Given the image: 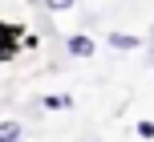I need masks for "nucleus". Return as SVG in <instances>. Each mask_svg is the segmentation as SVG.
<instances>
[{"mask_svg": "<svg viewBox=\"0 0 154 142\" xmlns=\"http://www.w3.org/2000/svg\"><path fill=\"white\" fill-rule=\"evenodd\" d=\"M20 37H24L20 24H4L0 20V61H12L20 53Z\"/></svg>", "mask_w": 154, "mask_h": 142, "instance_id": "obj_1", "label": "nucleus"}, {"mask_svg": "<svg viewBox=\"0 0 154 142\" xmlns=\"http://www.w3.org/2000/svg\"><path fill=\"white\" fill-rule=\"evenodd\" d=\"M65 53L77 57V61H85V57H93V53H97V41H93V37H85V32H69V37H65Z\"/></svg>", "mask_w": 154, "mask_h": 142, "instance_id": "obj_2", "label": "nucleus"}, {"mask_svg": "<svg viewBox=\"0 0 154 142\" xmlns=\"http://www.w3.org/2000/svg\"><path fill=\"white\" fill-rule=\"evenodd\" d=\"M106 45L118 49V53H134V49H142V37H134V32H122V29H118V32H109V37H106Z\"/></svg>", "mask_w": 154, "mask_h": 142, "instance_id": "obj_3", "label": "nucleus"}, {"mask_svg": "<svg viewBox=\"0 0 154 142\" xmlns=\"http://www.w3.org/2000/svg\"><path fill=\"white\" fill-rule=\"evenodd\" d=\"M69 106H73V97H69V94H45V97H41V110H49V114L69 110Z\"/></svg>", "mask_w": 154, "mask_h": 142, "instance_id": "obj_4", "label": "nucleus"}, {"mask_svg": "<svg viewBox=\"0 0 154 142\" xmlns=\"http://www.w3.org/2000/svg\"><path fill=\"white\" fill-rule=\"evenodd\" d=\"M20 134H24V126H20L16 118H4V122H0V142H8V138H20Z\"/></svg>", "mask_w": 154, "mask_h": 142, "instance_id": "obj_5", "label": "nucleus"}, {"mask_svg": "<svg viewBox=\"0 0 154 142\" xmlns=\"http://www.w3.org/2000/svg\"><path fill=\"white\" fill-rule=\"evenodd\" d=\"M134 134H138L142 142H150V138H154V122H150V118H138V122H134Z\"/></svg>", "mask_w": 154, "mask_h": 142, "instance_id": "obj_6", "label": "nucleus"}, {"mask_svg": "<svg viewBox=\"0 0 154 142\" xmlns=\"http://www.w3.org/2000/svg\"><path fill=\"white\" fill-rule=\"evenodd\" d=\"M41 4H45L49 12H69V8L77 4V0H41Z\"/></svg>", "mask_w": 154, "mask_h": 142, "instance_id": "obj_7", "label": "nucleus"}, {"mask_svg": "<svg viewBox=\"0 0 154 142\" xmlns=\"http://www.w3.org/2000/svg\"><path fill=\"white\" fill-rule=\"evenodd\" d=\"M8 142H24V134H20V138H8Z\"/></svg>", "mask_w": 154, "mask_h": 142, "instance_id": "obj_8", "label": "nucleus"}]
</instances>
